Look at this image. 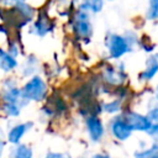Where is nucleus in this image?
Segmentation results:
<instances>
[{
	"label": "nucleus",
	"mask_w": 158,
	"mask_h": 158,
	"mask_svg": "<svg viewBox=\"0 0 158 158\" xmlns=\"http://www.w3.org/2000/svg\"><path fill=\"white\" fill-rule=\"evenodd\" d=\"M105 46L107 48L109 56L114 59H118L125 53L131 51V41L125 36L116 35V33L107 35L105 40Z\"/></svg>",
	"instance_id": "obj_1"
},
{
	"label": "nucleus",
	"mask_w": 158,
	"mask_h": 158,
	"mask_svg": "<svg viewBox=\"0 0 158 158\" xmlns=\"http://www.w3.org/2000/svg\"><path fill=\"white\" fill-rule=\"evenodd\" d=\"M22 91L27 100L41 101L47 95V85L41 77H33L25 84Z\"/></svg>",
	"instance_id": "obj_2"
},
{
	"label": "nucleus",
	"mask_w": 158,
	"mask_h": 158,
	"mask_svg": "<svg viewBox=\"0 0 158 158\" xmlns=\"http://www.w3.org/2000/svg\"><path fill=\"white\" fill-rule=\"evenodd\" d=\"M74 31L81 38H89L93 33V26L86 11L79 10L74 17Z\"/></svg>",
	"instance_id": "obj_3"
},
{
	"label": "nucleus",
	"mask_w": 158,
	"mask_h": 158,
	"mask_svg": "<svg viewBox=\"0 0 158 158\" xmlns=\"http://www.w3.org/2000/svg\"><path fill=\"white\" fill-rule=\"evenodd\" d=\"M11 14L14 16V21H16V26L21 27L23 26L26 22L31 21V19L33 17V10L31 6H28L25 1L23 2H16V5L14 6V9H11Z\"/></svg>",
	"instance_id": "obj_4"
},
{
	"label": "nucleus",
	"mask_w": 158,
	"mask_h": 158,
	"mask_svg": "<svg viewBox=\"0 0 158 158\" xmlns=\"http://www.w3.org/2000/svg\"><path fill=\"white\" fill-rule=\"evenodd\" d=\"M111 132L116 138L123 141L131 136L132 128L127 123L126 118L123 116H120V117H115L111 121Z\"/></svg>",
	"instance_id": "obj_5"
},
{
	"label": "nucleus",
	"mask_w": 158,
	"mask_h": 158,
	"mask_svg": "<svg viewBox=\"0 0 158 158\" xmlns=\"http://www.w3.org/2000/svg\"><path fill=\"white\" fill-rule=\"evenodd\" d=\"M123 117L126 118L127 123L130 125V127L136 131H148L151 127V123L148 121L147 116H143L141 114H136V112H127L126 115H123Z\"/></svg>",
	"instance_id": "obj_6"
},
{
	"label": "nucleus",
	"mask_w": 158,
	"mask_h": 158,
	"mask_svg": "<svg viewBox=\"0 0 158 158\" xmlns=\"http://www.w3.org/2000/svg\"><path fill=\"white\" fill-rule=\"evenodd\" d=\"M86 127H88L90 138L93 141H99L102 137L104 127H102V123H101L100 118H98L96 116L88 117V120H86Z\"/></svg>",
	"instance_id": "obj_7"
},
{
	"label": "nucleus",
	"mask_w": 158,
	"mask_h": 158,
	"mask_svg": "<svg viewBox=\"0 0 158 158\" xmlns=\"http://www.w3.org/2000/svg\"><path fill=\"white\" fill-rule=\"evenodd\" d=\"M32 126L31 122H26V123H20V125H16L15 127H12L9 132V141L11 143H15L17 144L20 142V139L22 138V136L26 133V131Z\"/></svg>",
	"instance_id": "obj_8"
},
{
	"label": "nucleus",
	"mask_w": 158,
	"mask_h": 158,
	"mask_svg": "<svg viewBox=\"0 0 158 158\" xmlns=\"http://www.w3.org/2000/svg\"><path fill=\"white\" fill-rule=\"evenodd\" d=\"M157 73H158V56H152L148 58L147 67L141 73L139 77L142 80H151Z\"/></svg>",
	"instance_id": "obj_9"
},
{
	"label": "nucleus",
	"mask_w": 158,
	"mask_h": 158,
	"mask_svg": "<svg viewBox=\"0 0 158 158\" xmlns=\"http://www.w3.org/2000/svg\"><path fill=\"white\" fill-rule=\"evenodd\" d=\"M53 25L51 23L49 19L46 16V15H41L38 17V20L35 22V26H33V32L37 35V36H44L46 33H48L51 30H52Z\"/></svg>",
	"instance_id": "obj_10"
},
{
	"label": "nucleus",
	"mask_w": 158,
	"mask_h": 158,
	"mask_svg": "<svg viewBox=\"0 0 158 158\" xmlns=\"http://www.w3.org/2000/svg\"><path fill=\"white\" fill-rule=\"evenodd\" d=\"M17 62L15 59V56L10 52H6L5 49L0 51V67L4 72H10L14 68H16Z\"/></svg>",
	"instance_id": "obj_11"
},
{
	"label": "nucleus",
	"mask_w": 158,
	"mask_h": 158,
	"mask_svg": "<svg viewBox=\"0 0 158 158\" xmlns=\"http://www.w3.org/2000/svg\"><path fill=\"white\" fill-rule=\"evenodd\" d=\"M104 6V0H83L80 9L86 12H99Z\"/></svg>",
	"instance_id": "obj_12"
},
{
	"label": "nucleus",
	"mask_w": 158,
	"mask_h": 158,
	"mask_svg": "<svg viewBox=\"0 0 158 158\" xmlns=\"http://www.w3.org/2000/svg\"><path fill=\"white\" fill-rule=\"evenodd\" d=\"M11 158H32V151L25 144H17L11 151Z\"/></svg>",
	"instance_id": "obj_13"
},
{
	"label": "nucleus",
	"mask_w": 158,
	"mask_h": 158,
	"mask_svg": "<svg viewBox=\"0 0 158 158\" xmlns=\"http://www.w3.org/2000/svg\"><path fill=\"white\" fill-rule=\"evenodd\" d=\"M147 117H148V121L151 123V127H149V130L147 132L149 135L158 133V107H154V109L149 110Z\"/></svg>",
	"instance_id": "obj_14"
},
{
	"label": "nucleus",
	"mask_w": 158,
	"mask_h": 158,
	"mask_svg": "<svg viewBox=\"0 0 158 158\" xmlns=\"http://www.w3.org/2000/svg\"><path fill=\"white\" fill-rule=\"evenodd\" d=\"M149 5L146 12V17L148 20H157L158 19V0H148Z\"/></svg>",
	"instance_id": "obj_15"
},
{
	"label": "nucleus",
	"mask_w": 158,
	"mask_h": 158,
	"mask_svg": "<svg viewBox=\"0 0 158 158\" xmlns=\"http://www.w3.org/2000/svg\"><path fill=\"white\" fill-rule=\"evenodd\" d=\"M135 157L136 158H158V146H153L147 151L137 152Z\"/></svg>",
	"instance_id": "obj_16"
},
{
	"label": "nucleus",
	"mask_w": 158,
	"mask_h": 158,
	"mask_svg": "<svg viewBox=\"0 0 158 158\" xmlns=\"http://www.w3.org/2000/svg\"><path fill=\"white\" fill-rule=\"evenodd\" d=\"M104 109H105V111H106V112H110V114L116 112V111H118V110H120V101H118V100H116V101L109 102V104H106V105L104 106Z\"/></svg>",
	"instance_id": "obj_17"
},
{
	"label": "nucleus",
	"mask_w": 158,
	"mask_h": 158,
	"mask_svg": "<svg viewBox=\"0 0 158 158\" xmlns=\"http://www.w3.org/2000/svg\"><path fill=\"white\" fill-rule=\"evenodd\" d=\"M46 158H70V157L64 153H49V154H47Z\"/></svg>",
	"instance_id": "obj_18"
},
{
	"label": "nucleus",
	"mask_w": 158,
	"mask_h": 158,
	"mask_svg": "<svg viewBox=\"0 0 158 158\" xmlns=\"http://www.w3.org/2000/svg\"><path fill=\"white\" fill-rule=\"evenodd\" d=\"M93 158H110L107 154H96V156H94Z\"/></svg>",
	"instance_id": "obj_19"
},
{
	"label": "nucleus",
	"mask_w": 158,
	"mask_h": 158,
	"mask_svg": "<svg viewBox=\"0 0 158 158\" xmlns=\"http://www.w3.org/2000/svg\"><path fill=\"white\" fill-rule=\"evenodd\" d=\"M10 1H12V2H23L25 0H10Z\"/></svg>",
	"instance_id": "obj_20"
},
{
	"label": "nucleus",
	"mask_w": 158,
	"mask_h": 158,
	"mask_svg": "<svg viewBox=\"0 0 158 158\" xmlns=\"http://www.w3.org/2000/svg\"><path fill=\"white\" fill-rule=\"evenodd\" d=\"M156 96H157V100H158V86H157V90H156Z\"/></svg>",
	"instance_id": "obj_21"
}]
</instances>
